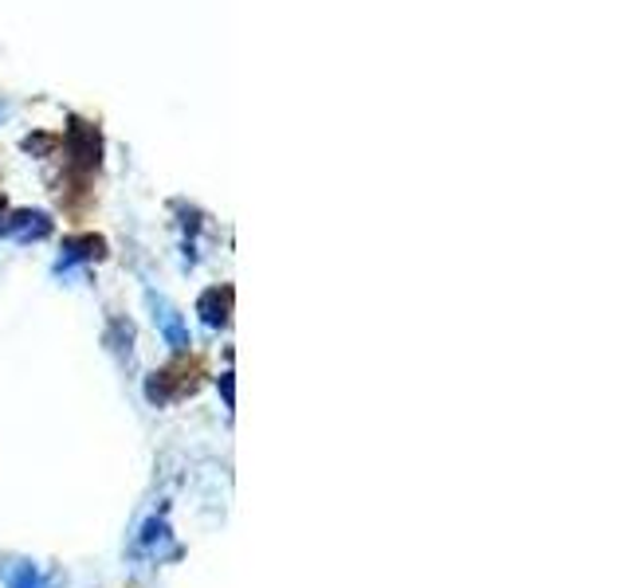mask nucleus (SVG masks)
<instances>
[{
  "mask_svg": "<svg viewBox=\"0 0 628 588\" xmlns=\"http://www.w3.org/2000/svg\"><path fill=\"white\" fill-rule=\"evenodd\" d=\"M201 373H205V365L193 357H181V361H173L169 369H161L158 377L150 381V396L153 401H173V396H185V392H193L201 384Z\"/></svg>",
  "mask_w": 628,
  "mask_h": 588,
  "instance_id": "f257e3e1",
  "label": "nucleus"
}]
</instances>
